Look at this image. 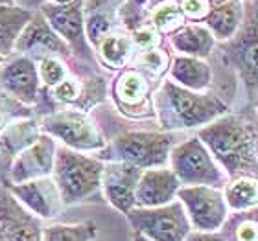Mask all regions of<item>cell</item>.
<instances>
[{
  "mask_svg": "<svg viewBox=\"0 0 258 241\" xmlns=\"http://www.w3.org/2000/svg\"><path fill=\"white\" fill-rule=\"evenodd\" d=\"M186 22L188 21L184 19L183 11L179 8V2H166V4L157 6L150 11V24L161 33L162 37L164 35L170 37L173 32H177Z\"/></svg>",
  "mask_w": 258,
  "mask_h": 241,
  "instance_id": "30",
  "label": "cell"
},
{
  "mask_svg": "<svg viewBox=\"0 0 258 241\" xmlns=\"http://www.w3.org/2000/svg\"><path fill=\"white\" fill-rule=\"evenodd\" d=\"M179 188L181 182L177 175L168 166L144 170L135 192V208H155L173 203Z\"/></svg>",
  "mask_w": 258,
  "mask_h": 241,
  "instance_id": "18",
  "label": "cell"
},
{
  "mask_svg": "<svg viewBox=\"0 0 258 241\" xmlns=\"http://www.w3.org/2000/svg\"><path fill=\"white\" fill-rule=\"evenodd\" d=\"M33 11L15 4H0V55L6 59L13 55L19 35L32 21Z\"/></svg>",
  "mask_w": 258,
  "mask_h": 241,
  "instance_id": "24",
  "label": "cell"
},
{
  "mask_svg": "<svg viewBox=\"0 0 258 241\" xmlns=\"http://www.w3.org/2000/svg\"><path fill=\"white\" fill-rule=\"evenodd\" d=\"M243 19V0H229L225 4L212 6L203 24L210 30L218 43L229 41L236 33Z\"/></svg>",
  "mask_w": 258,
  "mask_h": 241,
  "instance_id": "23",
  "label": "cell"
},
{
  "mask_svg": "<svg viewBox=\"0 0 258 241\" xmlns=\"http://www.w3.org/2000/svg\"><path fill=\"white\" fill-rule=\"evenodd\" d=\"M125 217L133 232L151 241H184L192 232L188 215L177 199L155 208H133Z\"/></svg>",
  "mask_w": 258,
  "mask_h": 241,
  "instance_id": "8",
  "label": "cell"
},
{
  "mask_svg": "<svg viewBox=\"0 0 258 241\" xmlns=\"http://www.w3.org/2000/svg\"><path fill=\"white\" fill-rule=\"evenodd\" d=\"M32 116H33L32 107L22 105V103H19L11 96H8L4 91H0V133H2L8 125L17 122V120L32 118Z\"/></svg>",
  "mask_w": 258,
  "mask_h": 241,
  "instance_id": "33",
  "label": "cell"
},
{
  "mask_svg": "<svg viewBox=\"0 0 258 241\" xmlns=\"http://www.w3.org/2000/svg\"><path fill=\"white\" fill-rule=\"evenodd\" d=\"M39 11L43 13L52 30H54L64 43L69 44L70 52L76 59L89 64L92 68H100L96 54L87 41L85 19H83V0L69 6H55L44 2Z\"/></svg>",
  "mask_w": 258,
  "mask_h": 241,
  "instance_id": "10",
  "label": "cell"
},
{
  "mask_svg": "<svg viewBox=\"0 0 258 241\" xmlns=\"http://www.w3.org/2000/svg\"><path fill=\"white\" fill-rule=\"evenodd\" d=\"M55 149L57 142L48 134L41 133V136L32 145H28L26 149L13 156L8 172V184H21L35 179L52 177Z\"/></svg>",
  "mask_w": 258,
  "mask_h": 241,
  "instance_id": "14",
  "label": "cell"
},
{
  "mask_svg": "<svg viewBox=\"0 0 258 241\" xmlns=\"http://www.w3.org/2000/svg\"><path fill=\"white\" fill-rule=\"evenodd\" d=\"M166 2H179V0H148V8H150V11H151L153 8H157V6H161V4H166Z\"/></svg>",
  "mask_w": 258,
  "mask_h": 241,
  "instance_id": "38",
  "label": "cell"
},
{
  "mask_svg": "<svg viewBox=\"0 0 258 241\" xmlns=\"http://www.w3.org/2000/svg\"><path fill=\"white\" fill-rule=\"evenodd\" d=\"M133 241H151V239H148V237H144V236H142V234H137V232H135Z\"/></svg>",
  "mask_w": 258,
  "mask_h": 241,
  "instance_id": "40",
  "label": "cell"
},
{
  "mask_svg": "<svg viewBox=\"0 0 258 241\" xmlns=\"http://www.w3.org/2000/svg\"><path fill=\"white\" fill-rule=\"evenodd\" d=\"M129 35H131V41H133V46L137 52H146V50H153L162 46V35L151 26L150 22L144 24L142 28H139V30H135Z\"/></svg>",
  "mask_w": 258,
  "mask_h": 241,
  "instance_id": "34",
  "label": "cell"
},
{
  "mask_svg": "<svg viewBox=\"0 0 258 241\" xmlns=\"http://www.w3.org/2000/svg\"><path fill=\"white\" fill-rule=\"evenodd\" d=\"M46 2L55 6H69V4H76V2H81V0H46Z\"/></svg>",
  "mask_w": 258,
  "mask_h": 241,
  "instance_id": "39",
  "label": "cell"
},
{
  "mask_svg": "<svg viewBox=\"0 0 258 241\" xmlns=\"http://www.w3.org/2000/svg\"><path fill=\"white\" fill-rule=\"evenodd\" d=\"M177 144L175 133L166 131H124L105 144L96 156L102 162H124L140 170L164 168L170 151Z\"/></svg>",
  "mask_w": 258,
  "mask_h": 241,
  "instance_id": "3",
  "label": "cell"
},
{
  "mask_svg": "<svg viewBox=\"0 0 258 241\" xmlns=\"http://www.w3.org/2000/svg\"><path fill=\"white\" fill-rule=\"evenodd\" d=\"M170 63H172V55L164 46L153 50H146V52H135L133 59H131V66L142 70L144 74H148L151 79L161 81L164 77L168 70H170Z\"/></svg>",
  "mask_w": 258,
  "mask_h": 241,
  "instance_id": "29",
  "label": "cell"
},
{
  "mask_svg": "<svg viewBox=\"0 0 258 241\" xmlns=\"http://www.w3.org/2000/svg\"><path fill=\"white\" fill-rule=\"evenodd\" d=\"M153 81L155 79L131 64L120 70L111 83V98L118 113L131 120L155 118Z\"/></svg>",
  "mask_w": 258,
  "mask_h": 241,
  "instance_id": "9",
  "label": "cell"
},
{
  "mask_svg": "<svg viewBox=\"0 0 258 241\" xmlns=\"http://www.w3.org/2000/svg\"><path fill=\"white\" fill-rule=\"evenodd\" d=\"M135 46L131 41V35L124 30H116V32L109 33L100 41L96 46L94 54L100 63V66L111 70H122L125 68L135 55Z\"/></svg>",
  "mask_w": 258,
  "mask_h": 241,
  "instance_id": "22",
  "label": "cell"
},
{
  "mask_svg": "<svg viewBox=\"0 0 258 241\" xmlns=\"http://www.w3.org/2000/svg\"><path fill=\"white\" fill-rule=\"evenodd\" d=\"M170 46L179 55H188L198 59L210 57L212 50L216 48V39L212 37L210 30L199 22H186L177 32L170 35Z\"/></svg>",
  "mask_w": 258,
  "mask_h": 241,
  "instance_id": "20",
  "label": "cell"
},
{
  "mask_svg": "<svg viewBox=\"0 0 258 241\" xmlns=\"http://www.w3.org/2000/svg\"><path fill=\"white\" fill-rule=\"evenodd\" d=\"M150 22L148 0H122L118 6V24L127 33L142 28Z\"/></svg>",
  "mask_w": 258,
  "mask_h": 241,
  "instance_id": "32",
  "label": "cell"
},
{
  "mask_svg": "<svg viewBox=\"0 0 258 241\" xmlns=\"http://www.w3.org/2000/svg\"><path fill=\"white\" fill-rule=\"evenodd\" d=\"M223 197L229 206V212H243L253 208L258 204V179H232L223 188Z\"/></svg>",
  "mask_w": 258,
  "mask_h": 241,
  "instance_id": "27",
  "label": "cell"
},
{
  "mask_svg": "<svg viewBox=\"0 0 258 241\" xmlns=\"http://www.w3.org/2000/svg\"><path fill=\"white\" fill-rule=\"evenodd\" d=\"M170 170L177 175L181 186H210L223 190L229 184L227 173L210 155L207 145L198 138L177 142L170 151Z\"/></svg>",
  "mask_w": 258,
  "mask_h": 241,
  "instance_id": "7",
  "label": "cell"
},
{
  "mask_svg": "<svg viewBox=\"0 0 258 241\" xmlns=\"http://www.w3.org/2000/svg\"><path fill=\"white\" fill-rule=\"evenodd\" d=\"M184 241H225V237L221 236L220 232H198L192 230L186 236Z\"/></svg>",
  "mask_w": 258,
  "mask_h": 241,
  "instance_id": "36",
  "label": "cell"
},
{
  "mask_svg": "<svg viewBox=\"0 0 258 241\" xmlns=\"http://www.w3.org/2000/svg\"><path fill=\"white\" fill-rule=\"evenodd\" d=\"M41 77L37 63L28 55H13L0 66V91L26 107H35L41 94Z\"/></svg>",
  "mask_w": 258,
  "mask_h": 241,
  "instance_id": "12",
  "label": "cell"
},
{
  "mask_svg": "<svg viewBox=\"0 0 258 241\" xmlns=\"http://www.w3.org/2000/svg\"><path fill=\"white\" fill-rule=\"evenodd\" d=\"M122 0H83L85 35L92 50H96L105 35L122 30L118 24V6Z\"/></svg>",
  "mask_w": 258,
  "mask_h": 241,
  "instance_id": "19",
  "label": "cell"
},
{
  "mask_svg": "<svg viewBox=\"0 0 258 241\" xmlns=\"http://www.w3.org/2000/svg\"><path fill=\"white\" fill-rule=\"evenodd\" d=\"M103 162L57 144L52 179L57 184L64 206L83 203L102 190Z\"/></svg>",
  "mask_w": 258,
  "mask_h": 241,
  "instance_id": "4",
  "label": "cell"
},
{
  "mask_svg": "<svg viewBox=\"0 0 258 241\" xmlns=\"http://www.w3.org/2000/svg\"><path fill=\"white\" fill-rule=\"evenodd\" d=\"M0 226L4 241H43V221L22 206L0 184Z\"/></svg>",
  "mask_w": 258,
  "mask_h": 241,
  "instance_id": "16",
  "label": "cell"
},
{
  "mask_svg": "<svg viewBox=\"0 0 258 241\" xmlns=\"http://www.w3.org/2000/svg\"><path fill=\"white\" fill-rule=\"evenodd\" d=\"M254 107H256V111H258V92L254 94Z\"/></svg>",
  "mask_w": 258,
  "mask_h": 241,
  "instance_id": "43",
  "label": "cell"
},
{
  "mask_svg": "<svg viewBox=\"0 0 258 241\" xmlns=\"http://www.w3.org/2000/svg\"><path fill=\"white\" fill-rule=\"evenodd\" d=\"M41 127L35 118L17 120L0 133V151L4 155L15 156L41 136Z\"/></svg>",
  "mask_w": 258,
  "mask_h": 241,
  "instance_id": "25",
  "label": "cell"
},
{
  "mask_svg": "<svg viewBox=\"0 0 258 241\" xmlns=\"http://www.w3.org/2000/svg\"><path fill=\"white\" fill-rule=\"evenodd\" d=\"M177 201L188 215L192 230L220 232L229 215L223 190L210 186H181Z\"/></svg>",
  "mask_w": 258,
  "mask_h": 241,
  "instance_id": "11",
  "label": "cell"
},
{
  "mask_svg": "<svg viewBox=\"0 0 258 241\" xmlns=\"http://www.w3.org/2000/svg\"><path fill=\"white\" fill-rule=\"evenodd\" d=\"M0 4H15L13 0H0Z\"/></svg>",
  "mask_w": 258,
  "mask_h": 241,
  "instance_id": "42",
  "label": "cell"
},
{
  "mask_svg": "<svg viewBox=\"0 0 258 241\" xmlns=\"http://www.w3.org/2000/svg\"><path fill=\"white\" fill-rule=\"evenodd\" d=\"M13 55H28L35 63L46 55H59L64 59L74 57L69 44L52 30V26L46 22V19L39 10L33 11L32 21L28 22L26 28L17 39Z\"/></svg>",
  "mask_w": 258,
  "mask_h": 241,
  "instance_id": "13",
  "label": "cell"
},
{
  "mask_svg": "<svg viewBox=\"0 0 258 241\" xmlns=\"http://www.w3.org/2000/svg\"><path fill=\"white\" fill-rule=\"evenodd\" d=\"M13 2H15V6H21V8H24V10L37 11L46 0H13Z\"/></svg>",
  "mask_w": 258,
  "mask_h": 241,
  "instance_id": "37",
  "label": "cell"
},
{
  "mask_svg": "<svg viewBox=\"0 0 258 241\" xmlns=\"http://www.w3.org/2000/svg\"><path fill=\"white\" fill-rule=\"evenodd\" d=\"M155 118L162 131L173 133L181 129H201L229 113V103L218 92H194L162 77L153 92Z\"/></svg>",
  "mask_w": 258,
  "mask_h": 241,
  "instance_id": "2",
  "label": "cell"
},
{
  "mask_svg": "<svg viewBox=\"0 0 258 241\" xmlns=\"http://www.w3.org/2000/svg\"><path fill=\"white\" fill-rule=\"evenodd\" d=\"M227 173L229 181L240 177L258 179V127L243 114L227 113L196 134Z\"/></svg>",
  "mask_w": 258,
  "mask_h": 241,
  "instance_id": "1",
  "label": "cell"
},
{
  "mask_svg": "<svg viewBox=\"0 0 258 241\" xmlns=\"http://www.w3.org/2000/svg\"><path fill=\"white\" fill-rule=\"evenodd\" d=\"M170 79L177 85L194 92L209 91L212 85V68L207 59L188 57V55H175L170 63Z\"/></svg>",
  "mask_w": 258,
  "mask_h": 241,
  "instance_id": "21",
  "label": "cell"
},
{
  "mask_svg": "<svg viewBox=\"0 0 258 241\" xmlns=\"http://www.w3.org/2000/svg\"><path fill=\"white\" fill-rule=\"evenodd\" d=\"M144 170L124 162H103L102 192L107 203L122 214L135 208V192Z\"/></svg>",
  "mask_w": 258,
  "mask_h": 241,
  "instance_id": "17",
  "label": "cell"
},
{
  "mask_svg": "<svg viewBox=\"0 0 258 241\" xmlns=\"http://www.w3.org/2000/svg\"><path fill=\"white\" fill-rule=\"evenodd\" d=\"M179 8L188 22H203L212 10L210 0H179Z\"/></svg>",
  "mask_w": 258,
  "mask_h": 241,
  "instance_id": "35",
  "label": "cell"
},
{
  "mask_svg": "<svg viewBox=\"0 0 258 241\" xmlns=\"http://www.w3.org/2000/svg\"><path fill=\"white\" fill-rule=\"evenodd\" d=\"M227 66L242 79L247 92H258V0H243V19L229 41L218 43Z\"/></svg>",
  "mask_w": 258,
  "mask_h": 241,
  "instance_id": "5",
  "label": "cell"
},
{
  "mask_svg": "<svg viewBox=\"0 0 258 241\" xmlns=\"http://www.w3.org/2000/svg\"><path fill=\"white\" fill-rule=\"evenodd\" d=\"M220 234L225 241H258V204L243 212H229Z\"/></svg>",
  "mask_w": 258,
  "mask_h": 241,
  "instance_id": "26",
  "label": "cell"
},
{
  "mask_svg": "<svg viewBox=\"0 0 258 241\" xmlns=\"http://www.w3.org/2000/svg\"><path fill=\"white\" fill-rule=\"evenodd\" d=\"M4 61H6V57H4V55H0V66L4 64Z\"/></svg>",
  "mask_w": 258,
  "mask_h": 241,
  "instance_id": "44",
  "label": "cell"
},
{
  "mask_svg": "<svg viewBox=\"0 0 258 241\" xmlns=\"http://www.w3.org/2000/svg\"><path fill=\"white\" fill-rule=\"evenodd\" d=\"M39 127L55 142L80 153H98L107 144L94 118L85 111L61 107L54 113L41 116Z\"/></svg>",
  "mask_w": 258,
  "mask_h": 241,
  "instance_id": "6",
  "label": "cell"
},
{
  "mask_svg": "<svg viewBox=\"0 0 258 241\" xmlns=\"http://www.w3.org/2000/svg\"><path fill=\"white\" fill-rule=\"evenodd\" d=\"M6 188L28 212H32L41 221L57 217L64 206L57 184L52 177L35 179V181L21 182V184H8Z\"/></svg>",
  "mask_w": 258,
  "mask_h": 241,
  "instance_id": "15",
  "label": "cell"
},
{
  "mask_svg": "<svg viewBox=\"0 0 258 241\" xmlns=\"http://www.w3.org/2000/svg\"><path fill=\"white\" fill-rule=\"evenodd\" d=\"M0 241H4V234H2V226H0Z\"/></svg>",
  "mask_w": 258,
  "mask_h": 241,
  "instance_id": "45",
  "label": "cell"
},
{
  "mask_svg": "<svg viewBox=\"0 0 258 241\" xmlns=\"http://www.w3.org/2000/svg\"><path fill=\"white\" fill-rule=\"evenodd\" d=\"M225 2H229V0H210L212 6H220V4H225Z\"/></svg>",
  "mask_w": 258,
  "mask_h": 241,
  "instance_id": "41",
  "label": "cell"
},
{
  "mask_svg": "<svg viewBox=\"0 0 258 241\" xmlns=\"http://www.w3.org/2000/svg\"><path fill=\"white\" fill-rule=\"evenodd\" d=\"M98 226L92 221L83 223H54L43 228V241H92Z\"/></svg>",
  "mask_w": 258,
  "mask_h": 241,
  "instance_id": "28",
  "label": "cell"
},
{
  "mask_svg": "<svg viewBox=\"0 0 258 241\" xmlns=\"http://www.w3.org/2000/svg\"><path fill=\"white\" fill-rule=\"evenodd\" d=\"M76 57H70V59H64L59 55H46L43 59L37 61V70H39V77H41V85L44 89L52 91L54 87H57L61 81L70 74L72 70V61Z\"/></svg>",
  "mask_w": 258,
  "mask_h": 241,
  "instance_id": "31",
  "label": "cell"
}]
</instances>
